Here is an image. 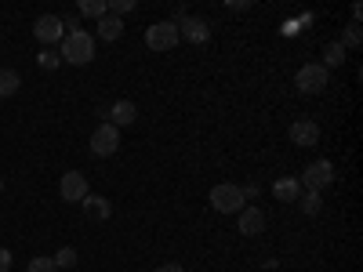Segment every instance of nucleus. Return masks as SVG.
Here are the masks:
<instances>
[{
  "mask_svg": "<svg viewBox=\"0 0 363 272\" xmlns=\"http://www.w3.org/2000/svg\"><path fill=\"white\" fill-rule=\"evenodd\" d=\"M58 58L69 66H87L91 58H95V37L84 33V29H77V33H66L62 44H58Z\"/></svg>",
  "mask_w": 363,
  "mask_h": 272,
  "instance_id": "1",
  "label": "nucleus"
},
{
  "mask_svg": "<svg viewBox=\"0 0 363 272\" xmlns=\"http://www.w3.org/2000/svg\"><path fill=\"white\" fill-rule=\"evenodd\" d=\"M330 181H335V164H330V160H313L306 171H301L298 186L306 193H320V189L330 186Z\"/></svg>",
  "mask_w": 363,
  "mask_h": 272,
  "instance_id": "2",
  "label": "nucleus"
},
{
  "mask_svg": "<svg viewBox=\"0 0 363 272\" xmlns=\"http://www.w3.org/2000/svg\"><path fill=\"white\" fill-rule=\"evenodd\" d=\"M327 80H330V73H327L320 62H309V66H301V69L294 73V87L301 91V95H323Z\"/></svg>",
  "mask_w": 363,
  "mask_h": 272,
  "instance_id": "3",
  "label": "nucleus"
},
{
  "mask_svg": "<svg viewBox=\"0 0 363 272\" xmlns=\"http://www.w3.org/2000/svg\"><path fill=\"white\" fill-rule=\"evenodd\" d=\"M244 193H240V186H229V181H222V186L211 189V207L218 210V215H240L244 210Z\"/></svg>",
  "mask_w": 363,
  "mask_h": 272,
  "instance_id": "4",
  "label": "nucleus"
},
{
  "mask_svg": "<svg viewBox=\"0 0 363 272\" xmlns=\"http://www.w3.org/2000/svg\"><path fill=\"white\" fill-rule=\"evenodd\" d=\"M33 37L40 40V44H62V37H66V26H62V15H40L37 22H33Z\"/></svg>",
  "mask_w": 363,
  "mask_h": 272,
  "instance_id": "5",
  "label": "nucleus"
},
{
  "mask_svg": "<svg viewBox=\"0 0 363 272\" xmlns=\"http://www.w3.org/2000/svg\"><path fill=\"white\" fill-rule=\"evenodd\" d=\"M145 44L153 51H171L178 44V26L174 22H153L145 29Z\"/></svg>",
  "mask_w": 363,
  "mask_h": 272,
  "instance_id": "6",
  "label": "nucleus"
},
{
  "mask_svg": "<svg viewBox=\"0 0 363 272\" xmlns=\"http://www.w3.org/2000/svg\"><path fill=\"white\" fill-rule=\"evenodd\" d=\"M120 149V128H113L109 120L102 128H95V135H91V153L95 157H113Z\"/></svg>",
  "mask_w": 363,
  "mask_h": 272,
  "instance_id": "7",
  "label": "nucleus"
},
{
  "mask_svg": "<svg viewBox=\"0 0 363 272\" xmlns=\"http://www.w3.org/2000/svg\"><path fill=\"white\" fill-rule=\"evenodd\" d=\"M58 193H62L66 203H84V196H87L91 189H87V178H84L80 171H66V174H62V186H58Z\"/></svg>",
  "mask_w": 363,
  "mask_h": 272,
  "instance_id": "8",
  "label": "nucleus"
},
{
  "mask_svg": "<svg viewBox=\"0 0 363 272\" xmlns=\"http://www.w3.org/2000/svg\"><path fill=\"white\" fill-rule=\"evenodd\" d=\"M178 40H189V44H207L211 40V26L203 22V18H186L178 26Z\"/></svg>",
  "mask_w": 363,
  "mask_h": 272,
  "instance_id": "9",
  "label": "nucleus"
},
{
  "mask_svg": "<svg viewBox=\"0 0 363 272\" xmlns=\"http://www.w3.org/2000/svg\"><path fill=\"white\" fill-rule=\"evenodd\" d=\"M291 142L301 145V149L316 145L320 142V124H316V120H294V124H291Z\"/></svg>",
  "mask_w": 363,
  "mask_h": 272,
  "instance_id": "10",
  "label": "nucleus"
},
{
  "mask_svg": "<svg viewBox=\"0 0 363 272\" xmlns=\"http://www.w3.org/2000/svg\"><path fill=\"white\" fill-rule=\"evenodd\" d=\"M236 229L244 232V236H258V232H265V215L258 207H244L236 215Z\"/></svg>",
  "mask_w": 363,
  "mask_h": 272,
  "instance_id": "11",
  "label": "nucleus"
},
{
  "mask_svg": "<svg viewBox=\"0 0 363 272\" xmlns=\"http://www.w3.org/2000/svg\"><path fill=\"white\" fill-rule=\"evenodd\" d=\"M80 207H84V215H87L91 222H109V215H113V203H109L106 196H95V193H87Z\"/></svg>",
  "mask_w": 363,
  "mask_h": 272,
  "instance_id": "12",
  "label": "nucleus"
},
{
  "mask_svg": "<svg viewBox=\"0 0 363 272\" xmlns=\"http://www.w3.org/2000/svg\"><path fill=\"white\" fill-rule=\"evenodd\" d=\"M135 120H138V106L131 98L113 102V109H109V124L113 128H128V124H135Z\"/></svg>",
  "mask_w": 363,
  "mask_h": 272,
  "instance_id": "13",
  "label": "nucleus"
},
{
  "mask_svg": "<svg viewBox=\"0 0 363 272\" xmlns=\"http://www.w3.org/2000/svg\"><path fill=\"white\" fill-rule=\"evenodd\" d=\"M99 37H102V40H120V37H124V18L102 15V18H99Z\"/></svg>",
  "mask_w": 363,
  "mask_h": 272,
  "instance_id": "14",
  "label": "nucleus"
},
{
  "mask_svg": "<svg viewBox=\"0 0 363 272\" xmlns=\"http://www.w3.org/2000/svg\"><path fill=\"white\" fill-rule=\"evenodd\" d=\"M272 196L284 200V203H294L301 196V186H298V178H280L277 186H272Z\"/></svg>",
  "mask_w": 363,
  "mask_h": 272,
  "instance_id": "15",
  "label": "nucleus"
},
{
  "mask_svg": "<svg viewBox=\"0 0 363 272\" xmlns=\"http://www.w3.org/2000/svg\"><path fill=\"white\" fill-rule=\"evenodd\" d=\"M342 62H345V47H342L338 40H335V44H327V47H323V62H320V66L330 73V69H338Z\"/></svg>",
  "mask_w": 363,
  "mask_h": 272,
  "instance_id": "16",
  "label": "nucleus"
},
{
  "mask_svg": "<svg viewBox=\"0 0 363 272\" xmlns=\"http://www.w3.org/2000/svg\"><path fill=\"white\" fill-rule=\"evenodd\" d=\"M18 87H22V80L15 69H0V98H11Z\"/></svg>",
  "mask_w": 363,
  "mask_h": 272,
  "instance_id": "17",
  "label": "nucleus"
},
{
  "mask_svg": "<svg viewBox=\"0 0 363 272\" xmlns=\"http://www.w3.org/2000/svg\"><path fill=\"white\" fill-rule=\"evenodd\" d=\"M359 29H363L359 22H349V26H345V33H342V40H338L345 51H349V47H359V40H363V33H359Z\"/></svg>",
  "mask_w": 363,
  "mask_h": 272,
  "instance_id": "18",
  "label": "nucleus"
},
{
  "mask_svg": "<svg viewBox=\"0 0 363 272\" xmlns=\"http://www.w3.org/2000/svg\"><path fill=\"white\" fill-rule=\"evenodd\" d=\"M80 15L102 18V15H109V8H106V0H80Z\"/></svg>",
  "mask_w": 363,
  "mask_h": 272,
  "instance_id": "19",
  "label": "nucleus"
},
{
  "mask_svg": "<svg viewBox=\"0 0 363 272\" xmlns=\"http://www.w3.org/2000/svg\"><path fill=\"white\" fill-rule=\"evenodd\" d=\"M51 261H55V268H62V272H69V268L77 265V251H73V247H62V251H58V254H55Z\"/></svg>",
  "mask_w": 363,
  "mask_h": 272,
  "instance_id": "20",
  "label": "nucleus"
},
{
  "mask_svg": "<svg viewBox=\"0 0 363 272\" xmlns=\"http://www.w3.org/2000/svg\"><path fill=\"white\" fill-rule=\"evenodd\" d=\"M298 203H301V210H306V215H320V207H323L320 193H306V196H298Z\"/></svg>",
  "mask_w": 363,
  "mask_h": 272,
  "instance_id": "21",
  "label": "nucleus"
},
{
  "mask_svg": "<svg viewBox=\"0 0 363 272\" xmlns=\"http://www.w3.org/2000/svg\"><path fill=\"white\" fill-rule=\"evenodd\" d=\"M37 66H40V69H58V66H62V58H58V51H55V47H48V51H40Z\"/></svg>",
  "mask_w": 363,
  "mask_h": 272,
  "instance_id": "22",
  "label": "nucleus"
},
{
  "mask_svg": "<svg viewBox=\"0 0 363 272\" xmlns=\"http://www.w3.org/2000/svg\"><path fill=\"white\" fill-rule=\"evenodd\" d=\"M106 8H109V15L124 18L128 11H135V0H106Z\"/></svg>",
  "mask_w": 363,
  "mask_h": 272,
  "instance_id": "23",
  "label": "nucleus"
},
{
  "mask_svg": "<svg viewBox=\"0 0 363 272\" xmlns=\"http://www.w3.org/2000/svg\"><path fill=\"white\" fill-rule=\"evenodd\" d=\"M26 272H58V268H55V261H51L48 254H37L33 261H29V268H26Z\"/></svg>",
  "mask_w": 363,
  "mask_h": 272,
  "instance_id": "24",
  "label": "nucleus"
},
{
  "mask_svg": "<svg viewBox=\"0 0 363 272\" xmlns=\"http://www.w3.org/2000/svg\"><path fill=\"white\" fill-rule=\"evenodd\" d=\"M0 272H11V251L0 247Z\"/></svg>",
  "mask_w": 363,
  "mask_h": 272,
  "instance_id": "25",
  "label": "nucleus"
},
{
  "mask_svg": "<svg viewBox=\"0 0 363 272\" xmlns=\"http://www.w3.org/2000/svg\"><path fill=\"white\" fill-rule=\"evenodd\" d=\"M240 193H244V200H258V186H255V181H251V186H244Z\"/></svg>",
  "mask_w": 363,
  "mask_h": 272,
  "instance_id": "26",
  "label": "nucleus"
},
{
  "mask_svg": "<svg viewBox=\"0 0 363 272\" xmlns=\"http://www.w3.org/2000/svg\"><path fill=\"white\" fill-rule=\"evenodd\" d=\"M157 272H186V268H182V265H174V261H164Z\"/></svg>",
  "mask_w": 363,
  "mask_h": 272,
  "instance_id": "27",
  "label": "nucleus"
},
{
  "mask_svg": "<svg viewBox=\"0 0 363 272\" xmlns=\"http://www.w3.org/2000/svg\"><path fill=\"white\" fill-rule=\"evenodd\" d=\"M0 193H4V178H0Z\"/></svg>",
  "mask_w": 363,
  "mask_h": 272,
  "instance_id": "28",
  "label": "nucleus"
}]
</instances>
